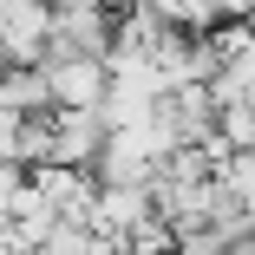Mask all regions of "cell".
Masks as SVG:
<instances>
[{"label":"cell","instance_id":"cell-1","mask_svg":"<svg viewBox=\"0 0 255 255\" xmlns=\"http://www.w3.org/2000/svg\"><path fill=\"white\" fill-rule=\"evenodd\" d=\"M46 98H53V112H98L105 105V59H46Z\"/></svg>","mask_w":255,"mask_h":255}]
</instances>
